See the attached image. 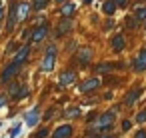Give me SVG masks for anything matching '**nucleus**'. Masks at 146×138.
Returning <instances> with one entry per match:
<instances>
[{"mask_svg":"<svg viewBox=\"0 0 146 138\" xmlns=\"http://www.w3.org/2000/svg\"><path fill=\"white\" fill-rule=\"evenodd\" d=\"M112 122H114V112H106V114H102V116L96 120L94 128H98V130H106V128H110Z\"/></svg>","mask_w":146,"mask_h":138,"instance_id":"nucleus-1","label":"nucleus"},{"mask_svg":"<svg viewBox=\"0 0 146 138\" xmlns=\"http://www.w3.org/2000/svg\"><path fill=\"white\" fill-rule=\"evenodd\" d=\"M28 56H30V46H28V44H24V46L16 52V56L12 58V62H14V64H18V66H22V64L28 60Z\"/></svg>","mask_w":146,"mask_h":138,"instance_id":"nucleus-2","label":"nucleus"},{"mask_svg":"<svg viewBox=\"0 0 146 138\" xmlns=\"http://www.w3.org/2000/svg\"><path fill=\"white\" fill-rule=\"evenodd\" d=\"M30 10H32V4H28V2H20V4L16 6V18H18V20L28 18V16H30Z\"/></svg>","mask_w":146,"mask_h":138,"instance_id":"nucleus-3","label":"nucleus"},{"mask_svg":"<svg viewBox=\"0 0 146 138\" xmlns=\"http://www.w3.org/2000/svg\"><path fill=\"white\" fill-rule=\"evenodd\" d=\"M100 86V80L98 78H88V80H84L82 84H80V92H84V94H88V92H92V90H96Z\"/></svg>","mask_w":146,"mask_h":138,"instance_id":"nucleus-4","label":"nucleus"},{"mask_svg":"<svg viewBox=\"0 0 146 138\" xmlns=\"http://www.w3.org/2000/svg\"><path fill=\"white\" fill-rule=\"evenodd\" d=\"M46 34H48V28H46V26H38V28L32 32V36H30L32 44H40V42L46 38Z\"/></svg>","mask_w":146,"mask_h":138,"instance_id":"nucleus-5","label":"nucleus"},{"mask_svg":"<svg viewBox=\"0 0 146 138\" xmlns=\"http://www.w3.org/2000/svg\"><path fill=\"white\" fill-rule=\"evenodd\" d=\"M70 136H72V126H70V124H62V126L56 128L54 134H52V138H70Z\"/></svg>","mask_w":146,"mask_h":138,"instance_id":"nucleus-6","label":"nucleus"},{"mask_svg":"<svg viewBox=\"0 0 146 138\" xmlns=\"http://www.w3.org/2000/svg\"><path fill=\"white\" fill-rule=\"evenodd\" d=\"M54 62H56V54H52V52H46V56H44V60H42V70L44 72H50L52 68H54Z\"/></svg>","mask_w":146,"mask_h":138,"instance_id":"nucleus-7","label":"nucleus"},{"mask_svg":"<svg viewBox=\"0 0 146 138\" xmlns=\"http://www.w3.org/2000/svg\"><path fill=\"white\" fill-rule=\"evenodd\" d=\"M16 72H18V64H14V62H12V64H8V66L2 70V76H0V78H2L4 82H8V80H10Z\"/></svg>","mask_w":146,"mask_h":138,"instance_id":"nucleus-8","label":"nucleus"},{"mask_svg":"<svg viewBox=\"0 0 146 138\" xmlns=\"http://www.w3.org/2000/svg\"><path fill=\"white\" fill-rule=\"evenodd\" d=\"M76 80V74L72 72V70H68V72H64L62 76H60V86H68V84H72Z\"/></svg>","mask_w":146,"mask_h":138,"instance_id":"nucleus-9","label":"nucleus"},{"mask_svg":"<svg viewBox=\"0 0 146 138\" xmlns=\"http://www.w3.org/2000/svg\"><path fill=\"white\" fill-rule=\"evenodd\" d=\"M38 120H40V116H38V108H34V110H30V112L26 114V122H28V126H36Z\"/></svg>","mask_w":146,"mask_h":138,"instance_id":"nucleus-10","label":"nucleus"},{"mask_svg":"<svg viewBox=\"0 0 146 138\" xmlns=\"http://www.w3.org/2000/svg\"><path fill=\"white\" fill-rule=\"evenodd\" d=\"M134 68H136V70H146V50H142V52L138 54V58H136V62H134Z\"/></svg>","mask_w":146,"mask_h":138,"instance_id":"nucleus-11","label":"nucleus"},{"mask_svg":"<svg viewBox=\"0 0 146 138\" xmlns=\"http://www.w3.org/2000/svg\"><path fill=\"white\" fill-rule=\"evenodd\" d=\"M74 10H76V6H74L72 2H68V4H64V6L60 8V16H64V18H70V16L74 14Z\"/></svg>","mask_w":146,"mask_h":138,"instance_id":"nucleus-12","label":"nucleus"},{"mask_svg":"<svg viewBox=\"0 0 146 138\" xmlns=\"http://www.w3.org/2000/svg\"><path fill=\"white\" fill-rule=\"evenodd\" d=\"M90 58H92V50H90V48H82V50L78 52V60H80V64H88Z\"/></svg>","mask_w":146,"mask_h":138,"instance_id":"nucleus-13","label":"nucleus"},{"mask_svg":"<svg viewBox=\"0 0 146 138\" xmlns=\"http://www.w3.org/2000/svg\"><path fill=\"white\" fill-rule=\"evenodd\" d=\"M112 48L116 50V52H120L122 48H124V36H114V40H112Z\"/></svg>","mask_w":146,"mask_h":138,"instance_id":"nucleus-14","label":"nucleus"},{"mask_svg":"<svg viewBox=\"0 0 146 138\" xmlns=\"http://www.w3.org/2000/svg\"><path fill=\"white\" fill-rule=\"evenodd\" d=\"M116 6H118L116 2H104V6H102V10H104V12H106L108 16H112V14H114V10H116Z\"/></svg>","mask_w":146,"mask_h":138,"instance_id":"nucleus-15","label":"nucleus"},{"mask_svg":"<svg viewBox=\"0 0 146 138\" xmlns=\"http://www.w3.org/2000/svg\"><path fill=\"white\" fill-rule=\"evenodd\" d=\"M70 28H72V22H70V20H64V22L58 26V34H66V32H70Z\"/></svg>","mask_w":146,"mask_h":138,"instance_id":"nucleus-16","label":"nucleus"},{"mask_svg":"<svg viewBox=\"0 0 146 138\" xmlns=\"http://www.w3.org/2000/svg\"><path fill=\"white\" fill-rule=\"evenodd\" d=\"M138 96H140V90H132V92L126 96V100H124V102H126V104H132V102H134Z\"/></svg>","mask_w":146,"mask_h":138,"instance_id":"nucleus-17","label":"nucleus"},{"mask_svg":"<svg viewBox=\"0 0 146 138\" xmlns=\"http://www.w3.org/2000/svg\"><path fill=\"white\" fill-rule=\"evenodd\" d=\"M46 4H48V0H32V8H36V10H42Z\"/></svg>","mask_w":146,"mask_h":138,"instance_id":"nucleus-18","label":"nucleus"},{"mask_svg":"<svg viewBox=\"0 0 146 138\" xmlns=\"http://www.w3.org/2000/svg\"><path fill=\"white\" fill-rule=\"evenodd\" d=\"M30 94V90H28V86H22L20 90H18V94H16V100H22V98H26Z\"/></svg>","mask_w":146,"mask_h":138,"instance_id":"nucleus-19","label":"nucleus"},{"mask_svg":"<svg viewBox=\"0 0 146 138\" xmlns=\"http://www.w3.org/2000/svg\"><path fill=\"white\" fill-rule=\"evenodd\" d=\"M64 114H66L68 118H74V116H78V114H80V110H78V108H70V110H66Z\"/></svg>","mask_w":146,"mask_h":138,"instance_id":"nucleus-20","label":"nucleus"},{"mask_svg":"<svg viewBox=\"0 0 146 138\" xmlns=\"http://www.w3.org/2000/svg\"><path fill=\"white\" fill-rule=\"evenodd\" d=\"M48 136V128H40L36 134H34V138H46Z\"/></svg>","mask_w":146,"mask_h":138,"instance_id":"nucleus-21","label":"nucleus"},{"mask_svg":"<svg viewBox=\"0 0 146 138\" xmlns=\"http://www.w3.org/2000/svg\"><path fill=\"white\" fill-rule=\"evenodd\" d=\"M136 18H138V20H146V8H138Z\"/></svg>","mask_w":146,"mask_h":138,"instance_id":"nucleus-22","label":"nucleus"},{"mask_svg":"<svg viewBox=\"0 0 146 138\" xmlns=\"http://www.w3.org/2000/svg\"><path fill=\"white\" fill-rule=\"evenodd\" d=\"M108 70H112L110 64H100V66H98V72H108Z\"/></svg>","mask_w":146,"mask_h":138,"instance_id":"nucleus-23","label":"nucleus"},{"mask_svg":"<svg viewBox=\"0 0 146 138\" xmlns=\"http://www.w3.org/2000/svg\"><path fill=\"white\" fill-rule=\"evenodd\" d=\"M136 122H140V124H142V122H146V110H144V112H140V114L136 116Z\"/></svg>","mask_w":146,"mask_h":138,"instance_id":"nucleus-24","label":"nucleus"},{"mask_svg":"<svg viewBox=\"0 0 146 138\" xmlns=\"http://www.w3.org/2000/svg\"><path fill=\"white\" fill-rule=\"evenodd\" d=\"M18 132H20V124H16V126H14V128L10 130V138H14V136H16Z\"/></svg>","mask_w":146,"mask_h":138,"instance_id":"nucleus-25","label":"nucleus"},{"mask_svg":"<svg viewBox=\"0 0 146 138\" xmlns=\"http://www.w3.org/2000/svg\"><path fill=\"white\" fill-rule=\"evenodd\" d=\"M122 130H130V120H124L122 122Z\"/></svg>","mask_w":146,"mask_h":138,"instance_id":"nucleus-26","label":"nucleus"},{"mask_svg":"<svg viewBox=\"0 0 146 138\" xmlns=\"http://www.w3.org/2000/svg\"><path fill=\"white\" fill-rule=\"evenodd\" d=\"M4 104H6V96H4V94H0V108H2Z\"/></svg>","mask_w":146,"mask_h":138,"instance_id":"nucleus-27","label":"nucleus"},{"mask_svg":"<svg viewBox=\"0 0 146 138\" xmlns=\"http://www.w3.org/2000/svg\"><path fill=\"white\" fill-rule=\"evenodd\" d=\"M114 2H116L118 6H126V4H128V0H114Z\"/></svg>","mask_w":146,"mask_h":138,"instance_id":"nucleus-28","label":"nucleus"},{"mask_svg":"<svg viewBox=\"0 0 146 138\" xmlns=\"http://www.w3.org/2000/svg\"><path fill=\"white\" fill-rule=\"evenodd\" d=\"M136 138H146V132H144V130H140V132L136 134Z\"/></svg>","mask_w":146,"mask_h":138,"instance_id":"nucleus-29","label":"nucleus"},{"mask_svg":"<svg viewBox=\"0 0 146 138\" xmlns=\"http://www.w3.org/2000/svg\"><path fill=\"white\" fill-rule=\"evenodd\" d=\"M2 14H4V10H2V4H0V20H2Z\"/></svg>","mask_w":146,"mask_h":138,"instance_id":"nucleus-30","label":"nucleus"},{"mask_svg":"<svg viewBox=\"0 0 146 138\" xmlns=\"http://www.w3.org/2000/svg\"><path fill=\"white\" fill-rule=\"evenodd\" d=\"M82 2H84V4H90V2H92V0H82Z\"/></svg>","mask_w":146,"mask_h":138,"instance_id":"nucleus-31","label":"nucleus"},{"mask_svg":"<svg viewBox=\"0 0 146 138\" xmlns=\"http://www.w3.org/2000/svg\"><path fill=\"white\" fill-rule=\"evenodd\" d=\"M100 138H112V136H100Z\"/></svg>","mask_w":146,"mask_h":138,"instance_id":"nucleus-32","label":"nucleus"},{"mask_svg":"<svg viewBox=\"0 0 146 138\" xmlns=\"http://www.w3.org/2000/svg\"><path fill=\"white\" fill-rule=\"evenodd\" d=\"M56 2H64V0H56Z\"/></svg>","mask_w":146,"mask_h":138,"instance_id":"nucleus-33","label":"nucleus"},{"mask_svg":"<svg viewBox=\"0 0 146 138\" xmlns=\"http://www.w3.org/2000/svg\"><path fill=\"white\" fill-rule=\"evenodd\" d=\"M144 26H146V20H144Z\"/></svg>","mask_w":146,"mask_h":138,"instance_id":"nucleus-34","label":"nucleus"}]
</instances>
